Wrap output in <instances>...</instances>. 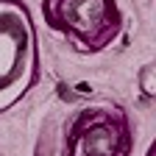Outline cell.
I'll return each mask as SVG.
<instances>
[{
    "instance_id": "4",
    "label": "cell",
    "mask_w": 156,
    "mask_h": 156,
    "mask_svg": "<svg viewBox=\"0 0 156 156\" xmlns=\"http://www.w3.org/2000/svg\"><path fill=\"white\" fill-rule=\"evenodd\" d=\"M151 73H153V67H151V64H148V67H145V70H142V92H145V95H148V98H151V95H153V84H151Z\"/></svg>"
},
{
    "instance_id": "1",
    "label": "cell",
    "mask_w": 156,
    "mask_h": 156,
    "mask_svg": "<svg viewBox=\"0 0 156 156\" xmlns=\"http://www.w3.org/2000/svg\"><path fill=\"white\" fill-rule=\"evenodd\" d=\"M39 81V39L23 0H0V114Z\"/></svg>"
},
{
    "instance_id": "3",
    "label": "cell",
    "mask_w": 156,
    "mask_h": 156,
    "mask_svg": "<svg viewBox=\"0 0 156 156\" xmlns=\"http://www.w3.org/2000/svg\"><path fill=\"white\" fill-rule=\"evenodd\" d=\"M134 126L123 106L92 103L81 109L64 134V156H131Z\"/></svg>"
},
{
    "instance_id": "2",
    "label": "cell",
    "mask_w": 156,
    "mask_h": 156,
    "mask_svg": "<svg viewBox=\"0 0 156 156\" xmlns=\"http://www.w3.org/2000/svg\"><path fill=\"white\" fill-rule=\"evenodd\" d=\"M42 17L50 31L67 36L87 53L106 50L123 34L117 0H42Z\"/></svg>"
},
{
    "instance_id": "5",
    "label": "cell",
    "mask_w": 156,
    "mask_h": 156,
    "mask_svg": "<svg viewBox=\"0 0 156 156\" xmlns=\"http://www.w3.org/2000/svg\"><path fill=\"white\" fill-rule=\"evenodd\" d=\"M148 156H153V148H151V151H148Z\"/></svg>"
}]
</instances>
